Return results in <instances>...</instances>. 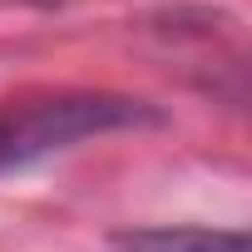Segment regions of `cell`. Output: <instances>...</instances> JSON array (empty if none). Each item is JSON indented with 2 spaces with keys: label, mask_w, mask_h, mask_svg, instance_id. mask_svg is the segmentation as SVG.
<instances>
[{
  "label": "cell",
  "mask_w": 252,
  "mask_h": 252,
  "mask_svg": "<svg viewBox=\"0 0 252 252\" xmlns=\"http://www.w3.org/2000/svg\"><path fill=\"white\" fill-rule=\"evenodd\" d=\"M119 252H252L242 227H139L114 232Z\"/></svg>",
  "instance_id": "2"
},
{
  "label": "cell",
  "mask_w": 252,
  "mask_h": 252,
  "mask_svg": "<svg viewBox=\"0 0 252 252\" xmlns=\"http://www.w3.org/2000/svg\"><path fill=\"white\" fill-rule=\"evenodd\" d=\"M163 114L144 99L109 89H30L0 99V173L30 168L60 149H74L119 129H154Z\"/></svg>",
  "instance_id": "1"
}]
</instances>
